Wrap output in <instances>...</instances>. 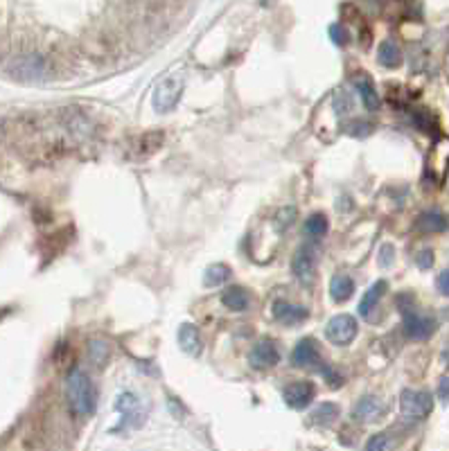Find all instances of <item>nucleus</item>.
Returning <instances> with one entry per match:
<instances>
[{"mask_svg": "<svg viewBox=\"0 0 449 451\" xmlns=\"http://www.w3.org/2000/svg\"><path fill=\"white\" fill-rule=\"evenodd\" d=\"M66 402L68 408L77 417H89L95 413V388L91 384V377L82 368H70L66 375Z\"/></svg>", "mask_w": 449, "mask_h": 451, "instance_id": "f257e3e1", "label": "nucleus"}, {"mask_svg": "<svg viewBox=\"0 0 449 451\" xmlns=\"http://www.w3.org/2000/svg\"><path fill=\"white\" fill-rule=\"evenodd\" d=\"M433 397L427 390H404L400 395V413L407 420H423L431 413Z\"/></svg>", "mask_w": 449, "mask_h": 451, "instance_id": "f03ea898", "label": "nucleus"}, {"mask_svg": "<svg viewBox=\"0 0 449 451\" xmlns=\"http://www.w3.org/2000/svg\"><path fill=\"white\" fill-rule=\"evenodd\" d=\"M183 95V77L181 75H169L167 79H163L154 91V108L156 111H172L179 104Z\"/></svg>", "mask_w": 449, "mask_h": 451, "instance_id": "7ed1b4c3", "label": "nucleus"}, {"mask_svg": "<svg viewBox=\"0 0 449 451\" xmlns=\"http://www.w3.org/2000/svg\"><path fill=\"white\" fill-rule=\"evenodd\" d=\"M325 336L332 345H347L355 341L357 336V320L350 314H339L327 320Z\"/></svg>", "mask_w": 449, "mask_h": 451, "instance_id": "20e7f679", "label": "nucleus"}, {"mask_svg": "<svg viewBox=\"0 0 449 451\" xmlns=\"http://www.w3.org/2000/svg\"><path fill=\"white\" fill-rule=\"evenodd\" d=\"M402 314H404V334L413 338V341H427V338L436 332V320L431 316L415 312V307L407 309V312Z\"/></svg>", "mask_w": 449, "mask_h": 451, "instance_id": "39448f33", "label": "nucleus"}, {"mask_svg": "<svg viewBox=\"0 0 449 451\" xmlns=\"http://www.w3.org/2000/svg\"><path fill=\"white\" fill-rule=\"evenodd\" d=\"M280 361V352L278 345L271 341V338H262V341H257L253 345V350L249 352V363L257 370H267L273 368V365H278Z\"/></svg>", "mask_w": 449, "mask_h": 451, "instance_id": "423d86ee", "label": "nucleus"}, {"mask_svg": "<svg viewBox=\"0 0 449 451\" xmlns=\"http://www.w3.org/2000/svg\"><path fill=\"white\" fill-rule=\"evenodd\" d=\"M316 388L312 382H294L285 386L282 390V400L289 408H294V411H302V408H307L314 400Z\"/></svg>", "mask_w": 449, "mask_h": 451, "instance_id": "0eeeda50", "label": "nucleus"}, {"mask_svg": "<svg viewBox=\"0 0 449 451\" xmlns=\"http://www.w3.org/2000/svg\"><path fill=\"white\" fill-rule=\"evenodd\" d=\"M46 59L39 54H23L16 59V64L11 66V73L19 75L21 79H41L46 75Z\"/></svg>", "mask_w": 449, "mask_h": 451, "instance_id": "6e6552de", "label": "nucleus"}, {"mask_svg": "<svg viewBox=\"0 0 449 451\" xmlns=\"http://www.w3.org/2000/svg\"><path fill=\"white\" fill-rule=\"evenodd\" d=\"M292 271H294V275L300 285H305V287L312 285L314 275H316V260H314V253L310 248L296 250V255L292 260Z\"/></svg>", "mask_w": 449, "mask_h": 451, "instance_id": "1a4fd4ad", "label": "nucleus"}, {"mask_svg": "<svg viewBox=\"0 0 449 451\" xmlns=\"http://www.w3.org/2000/svg\"><path fill=\"white\" fill-rule=\"evenodd\" d=\"M271 314L273 318H276L278 323H282V325H300V323H305L310 312L305 307H298V305H292L287 300H276L271 307Z\"/></svg>", "mask_w": 449, "mask_h": 451, "instance_id": "9d476101", "label": "nucleus"}, {"mask_svg": "<svg viewBox=\"0 0 449 451\" xmlns=\"http://www.w3.org/2000/svg\"><path fill=\"white\" fill-rule=\"evenodd\" d=\"M292 363L298 368H316L321 363V350H318L314 338H302L292 352Z\"/></svg>", "mask_w": 449, "mask_h": 451, "instance_id": "9b49d317", "label": "nucleus"}, {"mask_svg": "<svg viewBox=\"0 0 449 451\" xmlns=\"http://www.w3.org/2000/svg\"><path fill=\"white\" fill-rule=\"evenodd\" d=\"M115 408L122 413L124 427H140L142 425V406L134 392H122Z\"/></svg>", "mask_w": 449, "mask_h": 451, "instance_id": "f8f14e48", "label": "nucleus"}, {"mask_svg": "<svg viewBox=\"0 0 449 451\" xmlns=\"http://www.w3.org/2000/svg\"><path fill=\"white\" fill-rule=\"evenodd\" d=\"M352 83H355V88H357V93H359V97H361V102H364V108L370 111V113L380 111L382 100H380L378 91H375L372 79H370L368 75H357V77L352 79Z\"/></svg>", "mask_w": 449, "mask_h": 451, "instance_id": "ddd939ff", "label": "nucleus"}, {"mask_svg": "<svg viewBox=\"0 0 449 451\" xmlns=\"http://www.w3.org/2000/svg\"><path fill=\"white\" fill-rule=\"evenodd\" d=\"M384 415V404L378 397H361L352 411L357 422H378Z\"/></svg>", "mask_w": 449, "mask_h": 451, "instance_id": "4468645a", "label": "nucleus"}, {"mask_svg": "<svg viewBox=\"0 0 449 451\" xmlns=\"http://www.w3.org/2000/svg\"><path fill=\"white\" fill-rule=\"evenodd\" d=\"M179 345L185 355L190 357H199L201 355V336L194 323H183L179 328Z\"/></svg>", "mask_w": 449, "mask_h": 451, "instance_id": "2eb2a0df", "label": "nucleus"}, {"mask_svg": "<svg viewBox=\"0 0 449 451\" xmlns=\"http://www.w3.org/2000/svg\"><path fill=\"white\" fill-rule=\"evenodd\" d=\"M355 293V280L345 273H337L330 282V295L335 298L337 303H345L350 295Z\"/></svg>", "mask_w": 449, "mask_h": 451, "instance_id": "dca6fc26", "label": "nucleus"}, {"mask_svg": "<svg viewBox=\"0 0 449 451\" xmlns=\"http://www.w3.org/2000/svg\"><path fill=\"white\" fill-rule=\"evenodd\" d=\"M386 289H388L386 280H378V282H375V285L364 293V298H361V303H359V314L361 316H370V312H372L375 307H378V303H380V298L384 295Z\"/></svg>", "mask_w": 449, "mask_h": 451, "instance_id": "f3484780", "label": "nucleus"}, {"mask_svg": "<svg viewBox=\"0 0 449 451\" xmlns=\"http://www.w3.org/2000/svg\"><path fill=\"white\" fill-rule=\"evenodd\" d=\"M222 303H224V307L230 309V312H246L251 298L242 287H228L222 295Z\"/></svg>", "mask_w": 449, "mask_h": 451, "instance_id": "a211bd4d", "label": "nucleus"}, {"mask_svg": "<svg viewBox=\"0 0 449 451\" xmlns=\"http://www.w3.org/2000/svg\"><path fill=\"white\" fill-rule=\"evenodd\" d=\"M378 59L384 68H398L402 64V50L398 48L395 41H382V46L378 50Z\"/></svg>", "mask_w": 449, "mask_h": 451, "instance_id": "6ab92c4d", "label": "nucleus"}, {"mask_svg": "<svg viewBox=\"0 0 449 451\" xmlns=\"http://www.w3.org/2000/svg\"><path fill=\"white\" fill-rule=\"evenodd\" d=\"M447 219L440 213H423L418 217V230L423 233H443L447 230Z\"/></svg>", "mask_w": 449, "mask_h": 451, "instance_id": "aec40b11", "label": "nucleus"}, {"mask_svg": "<svg viewBox=\"0 0 449 451\" xmlns=\"http://www.w3.org/2000/svg\"><path fill=\"white\" fill-rule=\"evenodd\" d=\"M161 143H163V133H161V131L144 133V136L136 138L134 149H136L138 156H149V153H154L158 147H161Z\"/></svg>", "mask_w": 449, "mask_h": 451, "instance_id": "412c9836", "label": "nucleus"}, {"mask_svg": "<svg viewBox=\"0 0 449 451\" xmlns=\"http://www.w3.org/2000/svg\"><path fill=\"white\" fill-rule=\"evenodd\" d=\"M111 357V345L104 341V338H93L89 343V359L97 365V368H104Z\"/></svg>", "mask_w": 449, "mask_h": 451, "instance_id": "4be33fe9", "label": "nucleus"}, {"mask_svg": "<svg viewBox=\"0 0 449 451\" xmlns=\"http://www.w3.org/2000/svg\"><path fill=\"white\" fill-rule=\"evenodd\" d=\"M337 417H339V406L332 404V402H325L321 406H316L312 411V422H314V425H321V427L332 425Z\"/></svg>", "mask_w": 449, "mask_h": 451, "instance_id": "5701e85b", "label": "nucleus"}, {"mask_svg": "<svg viewBox=\"0 0 449 451\" xmlns=\"http://www.w3.org/2000/svg\"><path fill=\"white\" fill-rule=\"evenodd\" d=\"M228 278H230V266H226V264H210L204 273L206 287H219Z\"/></svg>", "mask_w": 449, "mask_h": 451, "instance_id": "b1692460", "label": "nucleus"}, {"mask_svg": "<svg viewBox=\"0 0 449 451\" xmlns=\"http://www.w3.org/2000/svg\"><path fill=\"white\" fill-rule=\"evenodd\" d=\"M305 233L314 239H321L325 237L327 233V219L323 215H312L307 221H305Z\"/></svg>", "mask_w": 449, "mask_h": 451, "instance_id": "393cba45", "label": "nucleus"}, {"mask_svg": "<svg viewBox=\"0 0 449 451\" xmlns=\"http://www.w3.org/2000/svg\"><path fill=\"white\" fill-rule=\"evenodd\" d=\"M332 108H335L337 116H347V113L352 111V97H350V93L337 91L335 93V100H332Z\"/></svg>", "mask_w": 449, "mask_h": 451, "instance_id": "a878e982", "label": "nucleus"}, {"mask_svg": "<svg viewBox=\"0 0 449 451\" xmlns=\"http://www.w3.org/2000/svg\"><path fill=\"white\" fill-rule=\"evenodd\" d=\"M327 32H330V39L335 41L337 46H347V44H350V32H347L343 25L332 23Z\"/></svg>", "mask_w": 449, "mask_h": 451, "instance_id": "bb28decb", "label": "nucleus"}, {"mask_svg": "<svg viewBox=\"0 0 449 451\" xmlns=\"http://www.w3.org/2000/svg\"><path fill=\"white\" fill-rule=\"evenodd\" d=\"M413 120H415V124H418L423 131H433V129H436V120H433V118L429 116V111H425V108L415 111Z\"/></svg>", "mask_w": 449, "mask_h": 451, "instance_id": "cd10ccee", "label": "nucleus"}, {"mask_svg": "<svg viewBox=\"0 0 449 451\" xmlns=\"http://www.w3.org/2000/svg\"><path fill=\"white\" fill-rule=\"evenodd\" d=\"M294 219H296V208H282L278 213V217H276V228L278 230L289 228V226L294 223Z\"/></svg>", "mask_w": 449, "mask_h": 451, "instance_id": "c85d7f7f", "label": "nucleus"}, {"mask_svg": "<svg viewBox=\"0 0 449 451\" xmlns=\"http://www.w3.org/2000/svg\"><path fill=\"white\" fill-rule=\"evenodd\" d=\"M345 131L350 133V136L361 138V136H368V133H370V124L364 122V120H352V122H347V124H345Z\"/></svg>", "mask_w": 449, "mask_h": 451, "instance_id": "c756f323", "label": "nucleus"}, {"mask_svg": "<svg viewBox=\"0 0 449 451\" xmlns=\"http://www.w3.org/2000/svg\"><path fill=\"white\" fill-rule=\"evenodd\" d=\"M415 264H418V269H431V266H433V253L429 248L420 250L415 255Z\"/></svg>", "mask_w": 449, "mask_h": 451, "instance_id": "7c9ffc66", "label": "nucleus"}, {"mask_svg": "<svg viewBox=\"0 0 449 451\" xmlns=\"http://www.w3.org/2000/svg\"><path fill=\"white\" fill-rule=\"evenodd\" d=\"M370 451L372 449H386L388 447V435L386 433H378V435H372V438L368 440V445H366Z\"/></svg>", "mask_w": 449, "mask_h": 451, "instance_id": "2f4dec72", "label": "nucleus"}, {"mask_svg": "<svg viewBox=\"0 0 449 451\" xmlns=\"http://www.w3.org/2000/svg\"><path fill=\"white\" fill-rule=\"evenodd\" d=\"M393 253H395L393 246H390V244H384L382 250H380V264H382V266H390V264H393Z\"/></svg>", "mask_w": 449, "mask_h": 451, "instance_id": "473e14b6", "label": "nucleus"}, {"mask_svg": "<svg viewBox=\"0 0 449 451\" xmlns=\"http://www.w3.org/2000/svg\"><path fill=\"white\" fill-rule=\"evenodd\" d=\"M321 373H323V377L327 379V382H330V386L332 388H339L341 384H343V379H341V375H337L335 370H332L330 368V365H327V368H321Z\"/></svg>", "mask_w": 449, "mask_h": 451, "instance_id": "72a5a7b5", "label": "nucleus"}, {"mask_svg": "<svg viewBox=\"0 0 449 451\" xmlns=\"http://www.w3.org/2000/svg\"><path fill=\"white\" fill-rule=\"evenodd\" d=\"M436 395H438V400H440L443 404H449V375L440 379V384H438V390H436Z\"/></svg>", "mask_w": 449, "mask_h": 451, "instance_id": "f704fd0d", "label": "nucleus"}, {"mask_svg": "<svg viewBox=\"0 0 449 451\" xmlns=\"http://www.w3.org/2000/svg\"><path fill=\"white\" fill-rule=\"evenodd\" d=\"M436 285H438V291H440L443 295H447V298H449V271H443V273L438 275V280H436Z\"/></svg>", "mask_w": 449, "mask_h": 451, "instance_id": "c9c22d12", "label": "nucleus"}, {"mask_svg": "<svg viewBox=\"0 0 449 451\" xmlns=\"http://www.w3.org/2000/svg\"><path fill=\"white\" fill-rule=\"evenodd\" d=\"M443 359H445V361L449 363V350H447V352H445V355H443Z\"/></svg>", "mask_w": 449, "mask_h": 451, "instance_id": "e433bc0d", "label": "nucleus"}]
</instances>
